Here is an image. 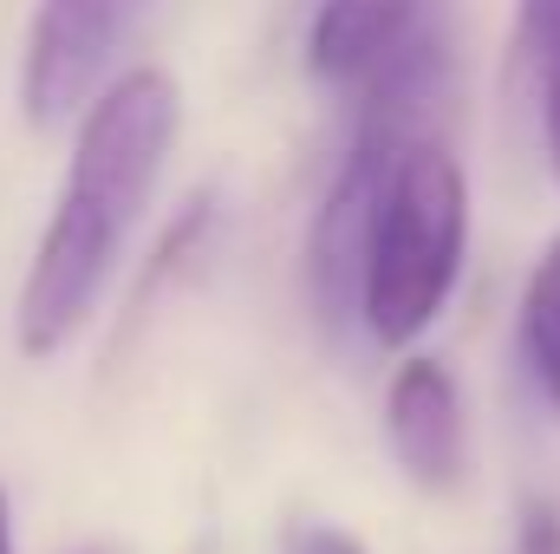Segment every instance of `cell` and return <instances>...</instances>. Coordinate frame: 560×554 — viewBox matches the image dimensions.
<instances>
[{"instance_id": "6da1fadb", "label": "cell", "mask_w": 560, "mask_h": 554, "mask_svg": "<svg viewBox=\"0 0 560 554\" xmlns=\"http://www.w3.org/2000/svg\"><path fill=\"white\" fill-rule=\"evenodd\" d=\"M176 131H183V92L163 66L118 72L85 105L59 209L39 229V249L13 300V339L26 359L66 353L85 333V320L98 313L143 209L156 196V176L176 150Z\"/></svg>"}, {"instance_id": "7a4b0ae2", "label": "cell", "mask_w": 560, "mask_h": 554, "mask_svg": "<svg viewBox=\"0 0 560 554\" xmlns=\"http://www.w3.org/2000/svg\"><path fill=\"white\" fill-rule=\"evenodd\" d=\"M469 249V183L463 163L436 138H398L372 242H365V287H359V326L378 346H411L450 307Z\"/></svg>"}, {"instance_id": "3957f363", "label": "cell", "mask_w": 560, "mask_h": 554, "mask_svg": "<svg viewBox=\"0 0 560 554\" xmlns=\"http://www.w3.org/2000/svg\"><path fill=\"white\" fill-rule=\"evenodd\" d=\"M456 66V0H319L306 72L359 112V131H411Z\"/></svg>"}, {"instance_id": "277c9868", "label": "cell", "mask_w": 560, "mask_h": 554, "mask_svg": "<svg viewBox=\"0 0 560 554\" xmlns=\"http://www.w3.org/2000/svg\"><path fill=\"white\" fill-rule=\"evenodd\" d=\"M143 0H39L20 53V112L26 125L85 118V105L112 85L118 46L131 39Z\"/></svg>"}, {"instance_id": "5b68a950", "label": "cell", "mask_w": 560, "mask_h": 554, "mask_svg": "<svg viewBox=\"0 0 560 554\" xmlns=\"http://www.w3.org/2000/svg\"><path fill=\"white\" fill-rule=\"evenodd\" d=\"M411 131H359V143L339 157L313 229H306V293L326 326H359V287H365V242H372V209L392 170V150Z\"/></svg>"}, {"instance_id": "8992f818", "label": "cell", "mask_w": 560, "mask_h": 554, "mask_svg": "<svg viewBox=\"0 0 560 554\" xmlns=\"http://www.w3.org/2000/svg\"><path fill=\"white\" fill-rule=\"evenodd\" d=\"M385 437H392L398 470L418 489L443 496V489L463 483V470H469V412H463V385H456V372L443 359L411 353L392 372V385H385Z\"/></svg>"}, {"instance_id": "52a82bcc", "label": "cell", "mask_w": 560, "mask_h": 554, "mask_svg": "<svg viewBox=\"0 0 560 554\" xmlns=\"http://www.w3.org/2000/svg\"><path fill=\"white\" fill-rule=\"evenodd\" d=\"M515 66L535 92L541 118V150L560 183V0H522L515 7Z\"/></svg>"}, {"instance_id": "ba28073f", "label": "cell", "mask_w": 560, "mask_h": 554, "mask_svg": "<svg viewBox=\"0 0 560 554\" xmlns=\"http://www.w3.org/2000/svg\"><path fill=\"white\" fill-rule=\"evenodd\" d=\"M515 333H522V366H528L535 392L560 412V235L541 249L535 275L522 287V320H515Z\"/></svg>"}, {"instance_id": "9c48e42d", "label": "cell", "mask_w": 560, "mask_h": 554, "mask_svg": "<svg viewBox=\"0 0 560 554\" xmlns=\"http://www.w3.org/2000/svg\"><path fill=\"white\" fill-rule=\"evenodd\" d=\"M515 554H560V503L535 496L515 522Z\"/></svg>"}, {"instance_id": "30bf717a", "label": "cell", "mask_w": 560, "mask_h": 554, "mask_svg": "<svg viewBox=\"0 0 560 554\" xmlns=\"http://www.w3.org/2000/svg\"><path fill=\"white\" fill-rule=\"evenodd\" d=\"M280 554H365V542L346 535V529H332V522H293Z\"/></svg>"}, {"instance_id": "8fae6325", "label": "cell", "mask_w": 560, "mask_h": 554, "mask_svg": "<svg viewBox=\"0 0 560 554\" xmlns=\"http://www.w3.org/2000/svg\"><path fill=\"white\" fill-rule=\"evenodd\" d=\"M0 554H13V503H7V489H0Z\"/></svg>"}]
</instances>
